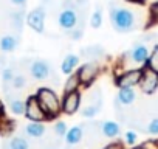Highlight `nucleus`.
<instances>
[{"label":"nucleus","instance_id":"2","mask_svg":"<svg viewBox=\"0 0 158 149\" xmlns=\"http://www.w3.org/2000/svg\"><path fill=\"white\" fill-rule=\"evenodd\" d=\"M36 96L42 106V109L47 112L50 120H54L56 117H59V113H62L60 110V100L56 95V92L50 87H39L36 92Z\"/></svg>","mask_w":158,"mask_h":149},{"label":"nucleus","instance_id":"27","mask_svg":"<svg viewBox=\"0 0 158 149\" xmlns=\"http://www.w3.org/2000/svg\"><path fill=\"white\" fill-rule=\"evenodd\" d=\"M25 84H27V79H25V76H23V74H16V76H14V79H13V83H11L13 89H16V90H20V89H23V87H25Z\"/></svg>","mask_w":158,"mask_h":149},{"label":"nucleus","instance_id":"30","mask_svg":"<svg viewBox=\"0 0 158 149\" xmlns=\"http://www.w3.org/2000/svg\"><path fill=\"white\" fill-rule=\"evenodd\" d=\"M136 132H133V130H127L126 134H124V143L127 144V146H133L135 143H136Z\"/></svg>","mask_w":158,"mask_h":149},{"label":"nucleus","instance_id":"16","mask_svg":"<svg viewBox=\"0 0 158 149\" xmlns=\"http://www.w3.org/2000/svg\"><path fill=\"white\" fill-rule=\"evenodd\" d=\"M64 138H65V143H67L68 146H74V144H77L79 141L84 138V126L77 124V126L70 127V129L67 130V134H65Z\"/></svg>","mask_w":158,"mask_h":149},{"label":"nucleus","instance_id":"29","mask_svg":"<svg viewBox=\"0 0 158 149\" xmlns=\"http://www.w3.org/2000/svg\"><path fill=\"white\" fill-rule=\"evenodd\" d=\"M67 33H68V36H70L71 40H81V37L84 36V28L76 27V28H73V30H70Z\"/></svg>","mask_w":158,"mask_h":149},{"label":"nucleus","instance_id":"22","mask_svg":"<svg viewBox=\"0 0 158 149\" xmlns=\"http://www.w3.org/2000/svg\"><path fill=\"white\" fill-rule=\"evenodd\" d=\"M144 67L149 68V70H152V71H155V73H158V45H155V47L150 50Z\"/></svg>","mask_w":158,"mask_h":149},{"label":"nucleus","instance_id":"35","mask_svg":"<svg viewBox=\"0 0 158 149\" xmlns=\"http://www.w3.org/2000/svg\"><path fill=\"white\" fill-rule=\"evenodd\" d=\"M129 3H133V5H146L147 0H126Z\"/></svg>","mask_w":158,"mask_h":149},{"label":"nucleus","instance_id":"34","mask_svg":"<svg viewBox=\"0 0 158 149\" xmlns=\"http://www.w3.org/2000/svg\"><path fill=\"white\" fill-rule=\"evenodd\" d=\"M11 2L17 6H22V8H25V5H27V0H11Z\"/></svg>","mask_w":158,"mask_h":149},{"label":"nucleus","instance_id":"10","mask_svg":"<svg viewBox=\"0 0 158 149\" xmlns=\"http://www.w3.org/2000/svg\"><path fill=\"white\" fill-rule=\"evenodd\" d=\"M141 90L146 95H152L158 90V73L149 70L144 67V73H143V78H141Z\"/></svg>","mask_w":158,"mask_h":149},{"label":"nucleus","instance_id":"13","mask_svg":"<svg viewBox=\"0 0 158 149\" xmlns=\"http://www.w3.org/2000/svg\"><path fill=\"white\" fill-rule=\"evenodd\" d=\"M99 130L101 134L109 138V140H115L116 137H119L121 134V127L116 121H112V120H107V121H102L99 123Z\"/></svg>","mask_w":158,"mask_h":149},{"label":"nucleus","instance_id":"25","mask_svg":"<svg viewBox=\"0 0 158 149\" xmlns=\"http://www.w3.org/2000/svg\"><path fill=\"white\" fill-rule=\"evenodd\" d=\"M14 76H16V73H14L13 67H6V68L2 70V83H3L5 86L11 84L13 79H14Z\"/></svg>","mask_w":158,"mask_h":149},{"label":"nucleus","instance_id":"17","mask_svg":"<svg viewBox=\"0 0 158 149\" xmlns=\"http://www.w3.org/2000/svg\"><path fill=\"white\" fill-rule=\"evenodd\" d=\"M136 98V93L132 87H123V89H118V95H116V101L123 106H130L133 104Z\"/></svg>","mask_w":158,"mask_h":149},{"label":"nucleus","instance_id":"4","mask_svg":"<svg viewBox=\"0 0 158 149\" xmlns=\"http://www.w3.org/2000/svg\"><path fill=\"white\" fill-rule=\"evenodd\" d=\"M143 73H144V67H141V68H130V70H126L123 73H118L115 76V86L118 89L139 86L141 78H143Z\"/></svg>","mask_w":158,"mask_h":149},{"label":"nucleus","instance_id":"26","mask_svg":"<svg viewBox=\"0 0 158 149\" xmlns=\"http://www.w3.org/2000/svg\"><path fill=\"white\" fill-rule=\"evenodd\" d=\"M53 129H54L56 137H65V134H67V130H68V127H67L65 121H62V120L56 121V123H54V126H53Z\"/></svg>","mask_w":158,"mask_h":149},{"label":"nucleus","instance_id":"23","mask_svg":"<svg viewBox=\"0 0 158 149\" xmlns=\"http://www.w3.org/2000/svg\"><path fill=\"white\" fill-rule=\"evenodd\" d=\"M8 106L10 110L14 115H23L25 113V101L20 98H8Z\"/></svg>","mask_w":158,"mask_h":149},{"label":"nucleus","instance_id":"28","mask_svg":"<svg viewBox=\"0 0 158 149\" xmlns=\"http://www.w3.org/2000/svg\"><path fill=\"white\" fill-rule=\"evenodd\" d=\"M144 132L149 135H158V118H153L147 124V127H144Z\"/></svg>","mask_w":158,"mask_h":149},{"label":"nucleus","instance_id":"36","mask_svg":"<svg viewBox=\"0 0 158 149\" xmlns=\"http://www.w3.org/2000/svg\"><path fill=\"white\" fill-rule=\"evenodd\" d=\"M132 149H147V147H146L144 144H139V146H135V147L132 146Z\"/></svg>","mask_w":158,"mask_h":149},{"label":"nucleus","instance_id":"15","mask_svg":"<svg viewBox=\"0 0 158 149\" xmlns=\"http://www.w3.org/2000/svg\"><path fill=\"white\" fill-rule=\"evenodd\" d=\"M79 62H81V59H79L77 54L68 53V54L64 57L62 64H60V71H62L64 74H71V73H74V70L79 67Z\"/></svg>","mask_w":158,"mask_h":149},{"label":"nucleus","instance_id":"7","mask_svg":"<svg viewBox=\"0 0 158 149\" xmlns=\"http://www.w3.org/2000/svg\"><path fill=\"white\" fill-rule=\"evenodd\" d=\"M77 20H79V13H77V8H74V6H64L57 16L59 27L64 31H70V30L76 28Z\"/></svg>","mask_w":158,"mask_h":149},{"label":"nucleus","instance_id":"12","mask_svg":"<svg viewBox=\"0 0 158 149\" xmlns=\"http://www.w3.org/2000/svg\"><path fill=\"white\" fill-rule=\"evenodd\" d=\"M102 107V98H101V92L96 90L95 95H93V101H90V104H87L82 110H81V115L84 118H93L99 113Z\"/></svg>","mask_w":158,"mask_h":149},{"label":"nucleus","instance_id":"31","mask_svg":"<svg viewBox=\"0 0 158 149\" xmlns=\"http://www.w3.org/2000/svg\"><path fill=\"white\" fill-rule=\"evenodd\" d=\"M23 17H25L23 10H22V11H16V13H13V16H11V19H13V22H14V25H16L17 28H20V25L23 23Z\"/></svg>","mask_w":158,"mask_h":149},{"label":"nucleus","instance_id":"6","mask_svg":"<svg viewBox=\"0 0 158 149\" xmlns=\"http://www.w3.org/2000/svg\"><path fill=\"white\" fill-rule=\"evenodd\" d=\"M81 101H82V95L79 90H74V92H70V93H64L62 98H60V110L62 113L71 117L74 115L79 107H81Z\"/></svg>","mask_w":158,"mask_h":149},{"label":"nucleus","instance_id":"20","mask_svg":"<svg viewBox=\"0 0 158 149\" xmlns=\"http://www.w3.org/2000/svg\"><path fill=\"white\" fill-rule=\"evenodd\" d=\"M19 45V39L17 36H13V34H6L3 36L2 39H0V50H2L3 53H11L17 48Z\"/></svg>","mask_w":158,"mask_h":149},{"label":"nucleus","instance_id":"5","mask_svg":"<svg viewBox=\"0 0 158 149\" xmlns=\"http://www.w3.org/2000/svg\"><path fill=\"white\" fill-rule=\"evenodd\" d=\"M23 115H25V118L30 120V121H40V123L50 121L47 112L42 109V106H40V103H39V100H37L36 95L30 96V98L25 101V113H23Z\"/></svg>","mask_w":158,"mask_h":149},{"label":"nucleus","instance_id":"1","mask_svg":"<svg viewBox=\"0 0 158 149\" xmlns=\"http://www.w3.org/2000/svg\"><path fill=\"white\" fill-rule=\"evenodd\" d=\"M110 20H112L113 28L118 33H130L136 28V17L127 8L112 6L110 8Z\"/></svg>","mask_w":158,"mask_h":149},{"label":"nucleus","instance_id":"11","mask_svg":"<svg viewBox=\"0 0 158 149\" xmlns=\"http://www.w3.org/2000/svg\"><path fill=\"white\" fill-rule=\"evenodd\" d=\"M150 50L146 44H135L129 51H127V59L133 64H139V65H144L146 61H147V56H149Z\"/></svg>","mask_w":158,"mask_h":149},{"label":"nucleus","instance_id":"24","mask_svg":"<svg viewBox=\"0 0 158 149\" xmlns=\"http://www.w3.org/2000/svg\"><path fill=\"white\" fill-rule=\"evenodd\" d=\"M101 25H102V8L98 6L93 11L92 17H90V27L95 28V30H98V28H101Z\"/></svg>","mask_w":158,"mask_h":149},{"label":"nucleus","instance_id":"19","mask_svg":"<svg viewBox=\"0 0 158 149\" xmlns=\"http://www.w3.org/2000/svg\"><path fill=\"white\" fill-rule=\"evenodd\" d=\"M3 149H31V144L25 137H13L5 141Z\"/></svg>","mask_w":158,"mask_h":149},{"label":"nucleus","instance_id":"9","mask_svg":"<svg viewBox=\"0 0 158 149\" xmlns=\"http://www.w3.org/2000/svg\"><path fill=\"white\" fill-rule=\"evenodd\" d=\"M30 74L36 81H47L51 76V65L45 59H34L30 64Z\"/></svg>","mask_w":158,"mask_h":149},{"label":"nucleus","instance_id":"33","mask_svg":"<svg viewBox=\"0 0 158 149\" xmlns=\"http://www.w3.org/2000/svg\"><path fill=\"white\" fill-rule=\"evenodd\" d=\"M102 149H123V144L119 141H113V143H109L107 146H104Z\"/></svg>","mask_w":158,"mask_h":149},{"label":"nucleus","instance_id":"14","mask_svg":"<svg viewBox=\"0 0 158 149\" xmlns=\"http://www.w3.org/2000/svg\"><path fill=\"white\" fill-rule=\"evenodd\" d=\"M23 132H25L27 137H30V138H33V140H39V138H42V137L47 134V127H45L40 121H30V123L25 126Z\"/></svg>","mask_w":158,"mask_h":149},{"label":"nucleus","instance_id":"37","mask_svg":"<svg viewBox=\"0 0 158 149\" xmlns=\"http://www.w3.org/2000/svg\"><path fill=\"white\" fill-rule=\"evenodd\" d=\"M44 2H45V3H50V2H51V0H44Z\"/></svg>","mask_w":158,"mask_h":149},{"label":"nucleus","instance_id":"8","mask_svg":"<svg viewBox=\"0 0 158 149\" xmlns=\"http://www.w3.org/2000/svg\"><path fill=\"white\" fill-rule=\"evenodd\" d=\"M45 16H47V10L44 5H40L27 14V25L36 33H44L45 31Z\"/></svg>","mask_w":158,"mask_h":149},{"label":"nucleus","instance_id":"3","mask_svg":"<svg viewBox=\"0 0 158 149\" xmlns=\"http://www.w3.org/2000/svg\"><path fill=\"white\" fill-rule=\"evenodd\" d=\"M77 76H79V81H81V86L89 89L92 87V84L96 81V78L99 76L101 73V65L98 61H89L85 64H82L76 70Z\"/></svg>","mask_w":158,"mask_h":149},{"label":"nucleus","instance_id":"38","mask_svg":"<svg viewBox=\"0 0 158 149\" xmlns=\"http://www.w3.org/2000/svg\"><path fill=\"white\" fill-rule=\"evenodd\" d=\"M50 149H57V147H50Z\"/></svg>","mask_w":158,"mask_h":149},{"label":"nucleus","instance_id":"18","mask_svg":"<svg viewBox=\"0 0 158 149\" xmlns=\"http://www.w3.org/2000/svg\"><path fill=\"white\" fill-rule=\"evenodd\" d=\"M81 56L89 61H98L99 57L104 56V48L101 45H90V47L81 50Z\"/></svg>","mask_w":158,"mask_h":149},{"label":"nucleus","instance_id":"21","mask_svg":"<svg viewBox=\"0 0 158 149\" xmlns=\"http://www.w3.org/2000/svg\"><path fill=\"white\" fill-rule=\"evenodd\" d=\"M79 87H82V86H81V81H79L77 73L74 71V73L68 74V78L65 81V86H64V93H70V92L79 90Z\"/></svg>","mask_w":158,"mask_h":149},{"label":"nucleus","instance_id":"32","mask_svg":"<svg viewBox=\"0 0 158 149\" xmlns=\"http://www.w3.org/2000/svg\"><path fill=\"white\" fill-rule=\"evenodd\" d=\"M150 16L155 22H158V0L150 5Z\"/></svg>","mask_w":158,"mask_h":149}]
</instances>
